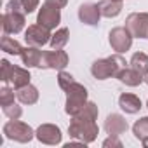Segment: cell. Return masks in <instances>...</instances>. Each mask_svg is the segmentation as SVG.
I'll return each mask as SVG.
<instances>
[{"instance_id": "obj_19", "label": "cell", "mask_w": 148, "mask_h": 148, "mask_svg": "<svg viewBox=\"0 0 148 148\" xmlns=\"http://www.w3.org/2000/svg\"><path fill=\"white\" fill-rule=\"evenodd\" d=\"M101 16L105 18H117L122 12V2H117V0H101L98 2Z\"/></svg>"}, {"instance_id": "obj_13", "label": "cell", "mask_w": 148, "mask_h": 148, "mask_svg": "<svg viewBox=\"0 0 148 148\" xmlns=\"http://www.w3.org/2000/svg\"><path fill=\"white\" fill-rule=\"evenodd\" d=\"M127 129H129L127 120L119 113H112L105 120V131L108 136H122Z\"/></svg>"}, {"instance_id": "obj_24", "label": "cell", "mask_w": 148, "mask_h": 148, "mask_svg": "<svg viewBox=\"0 0 148 148\" xmlns=\"http://www.w3.org/2000/svg\"><path fill=\"white\" fill-rule=\"evenodd\" d=\"M2 112H4V115H5L7 119H12V120H18V119H21V115H23V108H21L19 105H16V103H11V105L2 106Z\"/></svg>"}, {"instance_id": "obj_28", "label": "cell", "mask_w": 148, "mask_h": 148, "mask_svg": "<svg viewBox=\"0 0 148 148\" xmlns=\"http://www.w3.org/2000/svg\"><path fill=\"white\" fill-rule=\"evenodd\" d=\"M21 4H23V9H25V12L26 14H32L37 7H38V4H40V0H21Z\"/></svg>"}, {"instance_id": "obj_34", "label": "cell", "mask_w": 148, "mask_h": 148, "mask_svg": "<svg viewBox=\"0 0 148 148\" xmlns=\"http://www.w3.org/2000/svg\"><path fill=\"white\" fill-rule=\"evenodd\" d=\"M117 2H122V0H117Z\"/></svg>"}, {"instance_id": "obj_14", "label": "cell", "mask_w": 148, "mask_h": 148, "mask_svg": "<svg viewBox=\"0 0 148 148\" xmlns=\"http://www.w3.org/2000/svg\"><path fill=\"white\" fill-rule=\"evenodd\" d=\"M30 79H32V75H30V71L26 70V68H21V66H11V71H9V84H12V87L18 91V89H21V87H25V86H28L30 84Z\"/></svg>"}, {"instance_id": "obj_9", "label": "cell", "mask_w": 148, "mask_h": 148, "mask_svg": "<svg viewBox=\"0 0 148 148\" xmlns=\"http://www.w3.org/2000/svg\"><path fill=\"white\" fill-rule=\"evenodd\" d=\"M37 23L42 25V26H45V28H49V30H54L61 23V9H58V7L44 2L42 9L37 14Z\"/></svg>"}, {"instance_id": "obj_25", "label": "cell", "mask_w": 148, "mask_h": 148, "mask_svg": "<svg viewBox=\"0 0 148 148\" xmlns=\"http://www.w3.org/2000/svg\"><path fill=\"white\" fill-rule=\"evenodd\" d=\"M73 82H75V79H73L71 73H68V71H64V70H59V73H58V84H59V87H61L63 91H66Z\"/></svg>"}, {"instance_id": "obj_10", "label": "cell", "mask_w": 148, "mask_h": 148, "mask_svg": "<svg viewBox=\"0 0 148 148\" xmlns=\"http://www.w3.org/2000/svg\"><path fill=\"white\" fill-rule=\"evenodd\" d=\"M26 14L25 12H11V11H5L4 16H2V28H4V33H9V35H18L19 32H23L25 25H26Z\"/></svg>"}, {"instance_id": "obj_33", "label": "cell", "mask_w": 148, "mask_h": 148, "mask_svg": "<svg viewBox=\"0 0 148 148\" xmlns=\"http://www.w3.org/2000/svg\"><path fill=\"white\" fill-rule=\"evenodd\" d=\"M145 82L148 84V73H146V75H145Z\"/></svg>"}, {"instance_id": "obj_12", "label": "cell", "mask_w": 148, "mask_h": 148, "mask_svg": "<svg viewBox=\"0 0 148 148\" xmlns=\"http://www.w3.org/2000/svg\"><path fill=\"white\" fill-rule=\"evenodd\" d=\"M99 18H101V11H99L98 4L87 2V4H82L79 7V19H80V23H84L87 26H98Z\"/></svg>"}, {"instance_id": "obj_22", "label": "cell", "mask_w": 148, "mask_h": 148, "mask_svg": "<svg viewBox=\"0 0 148 148\" xmlns=\"http://www.w3.org/2000/svg\"><path fill=\"white\" fill-rule=\"evenodd\" d=\"M0 45H2V51H4V52H7V54H18V56H19V54H21V51H23L21 44H19L18 40H14L12 37H9V33H4Z\"/></svg>"}, {"instance_id": "obj_3", "label": "cell", "mask_w": 148, "mask_h": 148, "mask_svg": "<svg viewBox=\"0 0 148 148\" xmlns=\"http://www.w3.org/2000/svg\"><path fill=\"white\" fill-rule=\"evenodd\" d=\"M66 105H64V112L70 115V117H75L87 103V89L79 84L77 80L73 82L66 91Z\"/></svg>"}, {"instance_id": "obj_16", "label": "cell", "mask_w": 148, "mask_h": 148, "mask_svg": "<svg viewBox=\"0 0 148 148\" xmlns=\"http://www.w3.org/2000/svg\"><path fill=\"white\" fill-rule=\"evenodd\" d=\"M119 106L129 113V115H134L141 110V99L136 96V94H131V92H124L119 96Z\"/></svg>"}, {"instance_id": "obj_5", "label": "cell", "mask_w": 148, "mask_h": 148, "mask_svg": "<svg viewBox=\"0 0 148 148\" xmlns=\"http://www.w3.org/2000/svg\"><path fill=\"white\" fill-rule=\"evenodd\" d=\"M132 38H134V37L131 35V32H129L125 26H117V28H113V30L110 32V35H108V40H110L112 49H113L115 52H119V54L127 52V51L131 49Z\"/></svg>"}, {"instance_id": "obj_30", "label": "cell", "mask_w": 148, "mask_h": 148, "mask_svg": "<svg viewBox=\"0 0 148 148\" xmlns=\"http://www.w3.org/2000/svg\"><path fill=\"white\" fill-rule=\"evenodd\" d=\"M103 146H115V148H122V141H119V136H108V139L103 141Z\"/></svg>"}, {"instance_id": "obj_8", "label": "cell", "mask_w": 148, "mask_h": 148, "mask_svg": "<svg viewBox=\"0 0 148 148\" xmlns=\"http://www.w3.org/2000/svg\"><path fill=\"white\" fill-rule=\"evenodd\" d=\"M66 64H68V54H66L63 49L44 51L40 68H49V70H64V68H66Z\"/></svg>"}, {"instance_id": "obj_7", "label": "cell", "mask_w": 148, "mask_h": 148, "mask_svg": "<svg viewBox=\"0 0 148 148\" xmlns=\"http://www.w3.org/2000/svg\"><path fill=\"white\" fill-rule=\"evenodd\" d=\"M51 30L49 28H45V26H42V25H32V26H28L26 28V32H25V40H26V44L28 45H33V47H42V45H45V44H49L51 42Z\"/></svg>"}, {"instance_id": "obj_18", "label": "cell", "mask_w": 148, "mask_h": 148, "mask_svg": "<svg viewBox=\"0 0 148 148\" xmlns=\"http://www.w3.org/2000/svg\"><path fill=\"white\" fill-rule=\"evenodd\" d=\"M16 98H18V101L21 105H28V106L35 105L38 101V89L35 86L28 84V86H25V87H21V89L16 91Z\"/></svg>"}, {"instance_id": "obj_31", "label": "cell", "mask_w": 148, "mask_h": 148, "mask_svg": "<svg viewBox=\"0 0 148 148\" xmlns=\"http://www.w3.org/2000/svg\"><path fill=\"white\" fill-rule=\"evenodd\" d=\"M45 4H51V5H54L58 9H63L68 4V0H45Z\"/></svg>"}, {"instance_id": "obj_35", "label": "cell", "mask_w": 148, "mask_h": 148, "mask_svg": "<svg viewBox=\"0 0 148 148\" xmlns=\"http://www.w3.org/2000/svg\"><path fill=\"white\" fill-rule=\"evenodd\" d=\"M146 106H148V103H146Z\"/></svg>"}, {"instance_id": "obj_17", "label": "cell", "mask_w": 148, "mask_h": 148, "mask_svg": "<svg viewBox=\"0 0 148 148\" xmlns=\"http://www.w3.org/2000/svg\"><path fill=\"white\" fill-rule=\"evenodd\" d=\"M117 79L122 84L129 86V87H138L141 82H145V77L141 75V73H138L134 68H127V66L124 70H120V73L117 75Z\"/></svg>"}, {"instance_id": "obj_6", "label": "cell", "mask_w": 148, "mask_h": 148, "mask_svg": "<svg viewBox=\"0 0 148 148\" xmlns=\"http://www.w3.org/2000/svg\"><path fill=\"white\" fill-rule=\"evenodd\" d=\"M125 28L134 38H148V12H132L125 19Z\"/></svg>"}, {"instance_id": "obj_1", "label": "cell", "mask_w": 148, "mask_h": 148, "mask_svg": "<svg viewBox=\"0 0 148 148\" xmlns=\"http://www.w3.org/2000/svg\"><path fill=\"white\" fill-rule=\"evenodd\" d=\"M68 134L70 138L82 141L86 145L96 141L99 134V127L94 119H86V117H71V122L68 125Z\"/></svg>"}, {"instance_id": "obj_15", "label": "cell", "mask_w": 148, "mask_h": 148, "mask_svg": "<svg viewBox=\"0 0 148 148\" xmlns=\"http://www.w3.org/2000/svg\"><path fill=\"white\" fill-rule=\"evenodd\" d=\"M42 54L44 51H40L38 47H33V45H26L23 47L21 51V61L26 68H40V63H42Z\"/></svg>"}, {"instance_id": "obj_23", "label": "cell", "mask_w": 148, "mask_h": 148, "mask_svg": "<svg viewBox=\"0 0 148 148\" xmlns=\"http://www.w3.org/2000/svg\"><path fill=\"white\" fill-rule=\"evenodd\" d=\"M132 134H134L139 141L148 139V117H141L139 120L134 122V125H132Z\"/></svg>"}, {"instance_id": "obj_26", "label": "cell", "mask_w": 148, "mask_h": 148, "mask_svg": "<svg viewBox=\"0 0 148 148\" xmlns=\"http://www.w3.org/2000/svg\"><path fill=\"white\" fill-rule=\"evenodd\" d=\"M14 103V91L7 86H4L2 89H0V105L5 106V105H11Z\"/></svg>"}, {"instance_id": "obj_4", "label": "cell", "mask_w": 148, "mask_h": 148, "mask_svg": "<svg viewBox=\"0 0 148 148\" xmlns=\"http://www.w3.org/2000/svg\"><path fill=\"white\" fill-rule=\"evenodd\" d=\"M2 131H4V136L7 139L18 141V143H30L35 138V131L28 124L21 122L19 119L18 120H12L11 119L7 124H4V129Z\"/></svg>"}, {"instance_id": "obj_21", "label": "cell", "mask_w": 148, "mask_h": 148, "mask_svg": "<svg viewBox=\"0 0 148 148\" xmlns=\"http://www.w3.org/2000/svg\"><path fill=\"white\" fill-rule=\"evenodd\" d=\"M68 40H70V30L68 28H59L52 33L49 44H51L52 49H63L68 44Z\"/></svg>"}, {"instance_id": "obj_11", "label": "cell", "mask_w": 148, "mask_h": 148, "mask_svg": "<svg viewBox=\"0 0 148 148\" xmlns=\"http://www.w3.org/2000/svg\"><path fill=\"white\" fill-rule=\"evenodd\" d=\"M61 136V129L54 124H42L35 131V138L44 145H59Z\"/></svg>"}, {"instance_id": "obj_27", "label": "cell", "mask_w": 148, "mask_h": 148, "mask_svg": "<svg viewBox=\"0 0 148 148\" xmlns=\"http://www.w3.org/2000/svg\"><path fill=\"white\" fill-rule=\"evenodd\" d=\"M5 11H11V12H25L21 0H9L7 5H5ZM25 14H26V12H25Z\"/></svg>"}, {"instance_id": "obj_20", "label": "cell", "mask_w": 148, "mask_h": 148, "mask_svg": "<svg viewBox=\"0 0 148 148\" xmlns=\"http://www.w3.org/2000/svg\"><path fill=\"white\" fill-rule=\"evenodd\" d=\"M131 68H134L138 73H141V75L145 77L148 73V56L145 52H134L131 61H129Z\"/></svg>"}, {"instance_id": "obj_32", "label": "cell", "mask_w": 148, "mask_h": 148, "mask_svg": "<svg viewBox=\"0 0 148 148\" xmlns=\"http://www.w3.org/2000/svg\"><path fill=\"white\" fill-rule=\"evenodd\" d=\"M141 145H143L145 148H148V139H143V141H141Z\"/></svg>"}, {"instance_id": "obj_29", "label": "cell", "mask_w": 148, "mask_h": 148, "mask_svg": "<svg viewBox=\"0 0 148 148\" xmlns=\"http://www.w3.org/2000/svg\"><path fill=\"white\" fill-rule=\"evenodd\" d=\"M11 66H12V64H11L7 59H2V75H0L2 79H0V80H2L4 84L9 82V71H11Z\"/></svg>"}, {"instance_id": "obj_2", "label": "cell", "mask_w": 148, "mask_h": 148, "mask_svg": "<svg viewBox=\"0 0 148 148\" xmlns=\"http://www.w3.org/2000/svg\"><path fill=\"white\" fill-rule=\"evenodd\" d=\"M125 59L117 52L110 58H103V59H98L91 64V73L92 77L98 79V80H106L110 77H117L120 70L125 68Z\"/></svg>"}]
</instances>
